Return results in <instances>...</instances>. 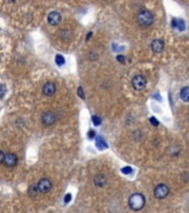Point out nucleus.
<instances>
[{
	"instance_id": "9d476101",
	"label": "nucleus",
	"mask_w": 189,
	"mask_h": 213,
	"mask_svg": "<svg viewBox=\"0 0 189 213\" xmlns=\"http://www.w3.org/2000/svg\"><path fill=\"white\" fill-rule=\"evenodd\" d=\"M5 164L7 167H15L17 164V157L15 154H12V153H8V154H6L5 157Z\"/></svg>"
},
{
	"instance_id": "6e6552de",
	"label": "nucleus",
	"mask_w": 189,
	"mask_h": 213,
	"mask_svg": "<svg viewBox=\"0 0 189 213\" xmlns=\"http://www.w3.org/2000/svg\"><path fill=\"white\" fill-rule=\"evenodd\" d=\"M164 47H165L164 41H162V40H159V39L154 40L152 43H151V49H152V51H154L155 53H160L161 51L164 50Z\"/></svg>"
},
{
	"instance_id": "2eb2a0df",
	"label": "nucleus",
	"mask_w": 189,
	"mask_h": 213,
	"mask_svg": "<svg viewBox=\"0 0 189 213\" xmlns=\"http://www.w3.org/2000/svg\"><path fill=\"white\" fill-rule=\"evenodd\" d=\"M91 120H92L94 125H100V123H101V120H100V118L98 117V116H92Z\"/></svg>"
},
{
	"instance_id": "4468645a",
	"label": "nucleus",
	"mask_w": 189,
	"mask_h": 213,
	"mask_svg": "<svg viewBox=\"0 0 189 213\" xmlns=\"http://www.w3.org/2000/svg\"><path fill=\"white\" fill-rule=\"evenodd\" d=\"M56 63H57L58 66L65 64V58L61 56V55H57V56H56Z\"/></svg>"
},
{
	"instance_id": "f8f14e48",
	"label": "nucleus",
	"mask_w": 189,
	"mask_h": 213,
	"mask_svg": "<svg viewBox=\"0 0 189 213\" xmlns=\"http://www.w3.org/2000/svg\"><path fill=\"white\" fill-rule=\"evenodd\" d=\"M96 146H97V149H99V150H106L107 148H108V144H107V142L104 140V138H97V140H96Z\"/></svg>"
},
{
	"instance_id": "aec40b11",
	"label": "nucleus",
	"mask_w": 189,
	"mask_h": 213,
	"mask_svg": "<svg viewBox=\"0 0 189 213\" xmlns=\"http://www.w3.org/2000/svg\"><path fill=\"white\" fill-rule=\"evenodd\" d=\"M149 121H150V123L154 124L155 127H157V125L159 124V122H158V120H157V119H156V118H154V117H152V118H150V119H149Z\"/></svg>"
},
{
	"instance_id": "4be33fe9",
	"label": "nucleus",
	"mask_w": 189,
	"mask_h": 213,
	"mask_svg": "<svg viewBox=\"0 0 189 213\" xmlns=\"http://www.w3.org/2000/svg\"><path fill=\"white\" fill-rule=\"evenodd\" d=\"M88 138L89 139H94V130H90L88 132Z\"/></svg>"
},
{
	"instance_id": "f03ea898",
	"label": "nucleus",
	"mask_w": 189,
	"mask_h": 213,
	"mask_svg": "<svg viewBox=\"0 0 189 213\" xmlns=\"http://www.w3.org/2000/svg\"><path fill=\"white\" fill-rule=\"evenodd\" d=\"M137 21L141 27H148L154 22V16L148 10H141L137 16Z\"/></svg>"
},
{
	"instance_id": "f257e3e1",
	"label": "nucleus",
	"mask_w": 189,
	"mask_h": 213,
	"mask_svg": "<svg viewBox=\"0 0 189 213\" xmlns=\"http://www.w3.org/2000/svg\"><path fill=\"white\" fill-rule=\"evenodd\" d=\"M128 203H129V207H131L133 211H139L145 205V196L140 193H135L129 198Z\"/></svg>"
},
{
	"instance_id": "a211bd4d",
	"label": "nucleus",
	"mask_w": 189,
	"mask_h": 213,
	"mask_svg": "<svg viewBox=\"0 0 189 213\" xmlns=\"http://www.w3.org/2000/svg\"><path fill=\"white\" fill-rule=\"evenodd\" d=\"M176 28L180 29V30H183L185 29V23H183V20H177V27Z\"/></svg>"
},
{
	"instance_id": "423d86ee",
	"label": "nucleus",
	"mask_w": 189,
	"mask_h": 213,
	"mask_svg": "<svg viewBox=\"0 0 189 213\" xmlns=\"http://www.w3.org/2000/svg\"><path fill=\"white\" fill-rule=\"evenodd\" d=\"M41 120L44 125H51L56 122V114L54 112H46L42 114Z\"/></svg>"
},
{
	"instance_id": "a878e982",
	"label": "nucleus",
	"mask_w": 189,
	"mask_h": 213,
	"mask_svg": "<svg viewBox=\"0 0 189 213\" xmlns=\"http://www.w3.org/2000/svg\"><path fill=\"white\" fill-rule=\"evenodd\" d=\"M188 119H189V114H188Z\"/></svg>"
},
{
	"instance_id": "b1692460",
	"label": "nucleus",
	"mask_w": 189,
	"mask_h": 213,
	"mask_svg": "<svg viewBox=\"0 0 189 213\" xmlns=\"http://www.w3.org/2000/svg\"><path fill=\"white\" fill-rule=\"evenodd\" d=\"M70 200H71V194H67L66 198H65V203L70 202Z\"/></svg>"
},
{
	"instance_id": "412c9836",
	"label": "nucleus",
	"mask_w": 189,
	"mask_h": 213,
	"mask_svg": "<svg viewBox=\"0 0 189 213\" xmlns=\"http://www.w3.org/2000/svg\"><path fill=\"white\" fill-rule=\"evenodd\" d=\"M117 60L120 62V63H125V61H126V59H125V57L121 56V55H118L117 56Z\"/></svg>"
},
{
	"instance_id": "39448f33",
	"label": "nucleus",
	"mask_w": 189,
	"mask_h": 213,
	"mask_svg": "<svg viewBox=\"0 0 189 213\" xmlns=\"http://www.w3.org/2000/svg\"><path fill=\"white\" fill-rule=\"evenodd\" d=\"M37 190L41 193H47L51 189V182L48 179H41L37 184Z\"/></svg>"
},
{
	"instance_id": "393cba45",
	"label": "nucleus",
	"mask_w": 189,
	"mask_h": 213,
	"mask_svg": "<svg viewBox=\"0 0 189 213\" xmlns=\"http://www.w3.org/2000/svg\"><path fill=\"white\" fill-rule=\"evenodd\" d=\"M10 1H11V2H13V1H15V0H10Z\"/></svg>"
},
{
	"instance_id": "9b49d317",
	"label": "nucleus",
	"mask_w": 189,
	"mask_h": 213,
	"mask_svg": "<svg viewBox=\"0 0 189 213\" xmlns=\"http://www.w3.org/2000/svg\"><path fill=\"white\" fill-rule=\"evenodd\" d=\"M94 182L97 186L102 188V186H105L106 183H107V179H106V177L104 175V174H97V175L94 177Z\"/></svg>"
},
{
	"instance_id": "0eeeda50",
	"label": "nucleus",
	"mask_w": 189,
	"mask_h": 213,
	"mask_svg": "<svg viewBox=\"0 0 189 213\" xmlns=\"http://www.w3.org/2000/svg\"><path fill=\"white\" fill-rule=\"evenodd\" d=\"M61 21V15L59 12L57 11H52L49 13L48 16V22L51 25V26H57L59 25Z\"/></svg>"
},
{
	"instance_id": "ddd939ff",
	"label": "nucleus",
	"mask_w": 189,
	"mask_h": 213,
	"mask_svg": "<svg viewBox=\"0 0 189 213\" xmlns=\"http://www.w3.org/2000/svg\"><path fill=\"white\" fill-rule=\"evenodd\" d=\"M180 98L185 102H189V87H185L180 91Z\"/></svg>"
},
{
	"instance_id": "20e7f679",
	"label": "nucleus",
	"mask_w": 189,
	"mask_h": 213,
	"mask_svg": "<svg viewBox=\"0 0 189 213\" xmlns=\"http://www.w3.org/2000/svg\"><path fill=\"white\" fill-rule=\"evenodd\" d=\"M154 193L157 199H165L169 193V189L166 184H158L155 188Z\"/></svg>"
},
{
	"instance_id": "7ed1b4c3",
	"label": "nucleus",
	"mask_w": 189,
	"mask_h": 213,
	"mask_svg": "<svg viewBox=\"0 0 189 213\" xmlns=\"http://www.w3.org/2000/svg\"><path fill=\"white\" fill-rule=\"evenodd\" d=\"M131 84H133V89L137 90V91H140V90H144L146 88V84H147V80L145 78L144 76L141 74H137L133 78V81H131Z\"/></svg>"
},
{
	"instance_id": "6ab92c4d",
	"label": "nucleus",
	"mask_w": 189,
	"mask_h": 213,
	"mask_svg": "<svg viewBox=\"0 0 189 213\" xmlns=\"http://www.w3.org/2000/svg\"><path fill=\"white\" fill-rule=\"evenodd\" d=\"M78 95L81 98V99H85V93H83V90L81 87H79L78 88Z\"/></svg>"
},
{
	"instance_id": "5701e85b",
	"label": "nucleus",
	"mask_w": 189,
	"mask_h": 213,
	"mask_svg": "<svg viewBox=\"0 0 189 213\" xmlns=\"http://www.w3.org/2000/svg\"><path fill=\"white\" fill-rule=\"evenodd\" d=\"M5 154H4V152L2 151H0V163H2V162H5Z\"/></svg>"
},
{
	"instance_id": "1a4fd4ad",
	"label": "nucleus",
	"mask_w": 189,
	"mask_h": 213,
	"mask_svg": "<svg viewBox=\"0 0 189 213\" xmlns=\"http://www.w3.org/2000/svg\"><path fill=\"white\" fill-rule=\"evenodd\" d=\"M42 91H44V93L46 95H52L54 93L56 92V85L55 83H52V82H47V83L44 85V88H42Z\"/></svg>"
},
{
	"instance_id": "dca6fc26",
	"label": "nucleus",
	"mask_w": 189,
	"mask_h": 213,
	"mask_svg": "<svg viewBox=\"0 0 189 213\" xmlns=\"http://www.w3.org/2000/svg\"><path fill=\"white\" fill-rule=\"evenodd\" d=\"M121 171H122V173H125V174H130L133 172V169L130 168V167H125V168L121 169Z\"/></svg>"
},
{
	"instance_id": "f3484780",
	"label": "nucleus",
	"mask_w": 189,
	"mask_h": 213,
	"mask_svg": "<svg viewBox=\"0 0 189 213\" xmlns=\"http://www.w3.org/2000/svg\"><path fill=\"white\" fill-rule=\"evenodd\" d=\"M5 93H6V87L4 84H0V99L4 98Z\"/></svg>"
}]
</instances>
